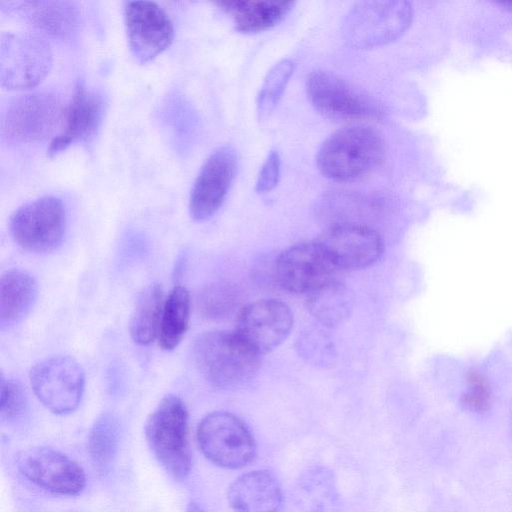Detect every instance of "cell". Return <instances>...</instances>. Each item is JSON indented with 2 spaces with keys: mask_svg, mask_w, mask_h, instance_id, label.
Masks as SVG:
<instances>
[{
  "mask_svg": "<svg viewBox=\"0 0 512 512\" xmlns=\"http://www.w3.org/2000/svg\"><path fill=\"white\" fill-rule=\"evenodd\" d=\"M385 154V140L379 131L368 126H352L330 135L320 146L316 162L326 178L348 182L373 171Z\"/></svg>",
  "mask_w": 512,
  "mask_h": 512,
  "instance_id": "obj_1",
  "label": "cell"
},
{
  "mask_svg": "<svg viewBox=\"0 0 512 512\" xmlns=\"http://www.w3.org/2000/svg\"><path fill=\"white\" fill-rule=\"evenodd\" d=\"M195 364L213 386L230 389L242 386L257 372L260 355L235 332L210 331L193 345Z\"/></svg>",
  "mask_w": 512,
  "mask_h": 512,
  "instance_id": "obj_2",
  "label": "cell"
},
{
  "mask_svg": "<svg viewBox=\"0 0 512 512\" xmlns=\"http://www.w3.org/2000/svg\"><path fill=\"white\" fill-rule=\"evenodd\" d=\"M145 437L165 471L174 479H185L191 468V453L188 411L180 397L167 395L162 398L146 421Z\"/></svg>",
  "mask_w": 512,
  "mask_h": 512,
  "instance_id": "obj_3",
  "label": "cell"
},
{
  "mask_svg": "<svg viewBox=\"0 0 512 512\" xmlns=\"http://www.w3.org/2000/svg\"><path fill=\"white\" fill-rule=\"evenodd\" d=\"M411 20L412 8L406 1H361L345 15L342 32L350 46L374 48L401 36Z\"/></svg>",
  "mask_w": 512,
  "mask_h": 512,
  "instance_id": "obj_4",
  "label": "cell"
},
{
  "mask_svg": "<svg viewBox=\"0 0 512 512\" xmlns=\"http://www.w3.org/2000/svg\"><path fill=\"white\" fill-rule=\"evenodd\" d=\"M197 442L209 461L227 469L248 465L257 453L256 442L248 426L226 411L209 413L200 421Z\"/></svg>",
  "mask_w": 512,
  "mask_h": 512,
  "instance_id": "obj_5",
  "label": "cell"
},
{
  "mask_svg": "<svg viewBox=\"0 0 512 512\" xmlns=\"http://www.w3.org/2000/svg\"><path fill=\"white\" fill-rule=\"evenodd\" d=\"M52 50L41 35L29 32L3 34L0 41V82L9 90L37 86L52 66Z\"/></svg>",
  "mask_w": 512,
  "mask_h": 512,
  "instance_id": "obj_6",
  "label": "cell"
},
{
  "mask_svg": "<svg viewBox=\"0 0 512 512\" xmlns=\"http://www.w3.org/2000/svg\"><path fill=\"white\" fill-rule=\"evenodd\" d=\"M306 91L314 108L331 119H377L383 115L374 99L332 72L317 70L310 73Z\"/></svg>",
  "mask_w": 512,
  "mask_h": 512,
  "instance_id": "obj_7",
  "label": "cell"
},
{
  "mask_svg": "<svg viewBox=\"0 0 512 512\" xmlns=\"http://www.w3.org/2000/svg\"><path fill=\"white\" fill-rule=\"evenodd\" d=\"M10 233L14 241L31 253H48L63 241L66 212L62 201L45 196L31 201L11 216Z\"/></svg>",
  "mask_w": 512,
  "mask_h": 512,
  "instance_id": "obj_8",
  "label": "cell"
},
{
  "mask_svg": "<svg viewBox=\"0 0 512 512\" xmlns=\"http://www.w3.org/2000/svg\"><path fill=\"white\" fill-rule=\"evenodd\" d=\"M30 383L39 401L52 413L66 415L80 404L85 376L80 364L69 356H54L36 363Z\"/></svg>",
  "mask_w": 512,
  "mask_h": 512,
  "instance_id": "obj_9",
  "label": "cell"
},
{
  "mask_svg": "<svg viewBox=\"0 0 512 512\" xmlns=\"http://www.w3.org/2000/svg\"><path fill=\"white\" fill-rule=\"evenodd\" d=\"M63 114L64 109L54 94L26 93L8 104L1 117V131L11 141L41 142L53 133Z\"/></svg>",
  "mask_w": 512,
  "mask_h": 512,
  "instance_id": "obj_10",
  "label": "cell"
},
{
  "mask_svg": "<svg viewBox=\"0 0 512 512\" xmlns=\"http://www.w3.org/2000/svg\"><path fill=\"white\" fill-rule=\"evenodd\" d=\"M17 467L28 481L52 494L78 495L86 484L81 466L49 447H31L21 451Z\"/></svg>",
  "mask_w": 512,
  "mask_h": 512,
  "instance_id": "obj_11",
  "label": "cell"
},
{
  "mask_svg": "<svg viewBox=\"0 0 512 512\" xmlns=\"http://www.w3.org/2000/svg\"><path fill=\"white\" fill-rule=\"evenodd\" d=\"M293 315L289 307L278 300H259L243 307L234 331L259 355L277 348L289 335Z\"/></svg>",
  "mask_w": 512,
  "mask_h": 512,
  "instance_id": "obj_12",
  "label": "cell"
},
{
  "mask_svg": "<svg viewBox=\"0 0 512 512\" xmlns=\"http://www.w3.org/2000/svg\"><path fill=\"white\" fill-rule=\"evenodd\" d=\"M316 242L335 268L360 269L374 264L384 252L381 236L357 223H338Z\"/></svg>",
  "mask_w": 512,
  "mask_h": 512,
  "instance_id": "obj_13",
  "label": "cell"
},
{
  "mask_svg": "<svg viewBox=\"0 0 512 512\" xmlns=\"http://www.w3.org/2000/svg\"><path fill=\"white\" fill-rule=\"evenodd\" d=\"M125 25L130 51L140 63L153 60L173 40V24L168 14L155 2H128Z\"/></svg>",
  "mask_w": 512,
  "mask_h": 512,
  "instance_id": "obj_14",
  "label": "cell"
},
{
  "mask_svg": "<svg viewBox=\"0 0 512 512\" xmlns=\"http://www.w3.org/2000/svg\"><path fill=\"white\" fill-rule=\"evenodd\" d=\"M237 169V154L231 146L214 151L201 167L191 190L189 210L196 221L212 217L223 204Z\"/></svg>",
  "mask_w": 512,
  "mask_h": 512,
  "instance_id": "obj_15",
  "label": "cell"
},
{
  "mask_svg": "<svg viewBox=\"0 0 512 512\" xmlns=\"http://www.w3.org/2000/svg\"><path fill=\"white\" fill-rule=\"evenodd\" d=\"M335 269L315 241L300 243L283 251L276 259L274 273L283 289L308 294L333 279Z\"/></svg>",
  "mask_w": 512,
  "mask_h": 512,
  "instance_id": "obj_16",
  "label": "cell"
},
{
  "mask_svg": "<svg viewBox=\"0 0 512 512\" xmlns=\"http://www.w3.org/2000/svg\"><path fill=\"white\" fill-rule=\"evenodd\" d=\"M104 112L102 94L89 89L82 82L78 83L70 103L64 109L63 128L50 143L49 155H56L72 144L93 139L102 123Z\"/></svg>",
  "mask_w": 512,
  "mask_h": 512,
  "instance_id": "obj_17",
  "label": "cell"
},
{
  "mask_svg": "<svg viewBox=\"0 0 512 512\" xmlns=\"http://www.w3.org/2000/svg\"><path fill=\"white\" fill-rule=\"evenodd\" d=\"M0 7L6 14L53 37L68 38L79 26V10L71 1H1Z\"/></svg>",
  "mask_w": 512,
  "mask_h": 512,
  "instance_id": "obj_18",
  "label": "cell"
},
{
  "mask_svg": "<svg viewBox=\"0 0 512 512\" xmlns=\"http://www.w3.org/2000/svg\"><path fill=\"white\" fill-rule=\"evenodd\" d=\"M227 499L236 512H279L283 506L281 486L267 470L239 476L229 486Z\"/></svg>",
  "mask_w": 512,
  "mask_h": 512,
  "instance_id": "obj_19",
  "label": "cell"
},
{
  "mask_svg": "<svg viewBox=\"0 0 512 512\" xmlns=\"http://www.w3.org/2000/svg\"><path fill=\"white\" fill-rule=\"evenodd\" d=\"M292 495L302 512H336L340 504L335 474L321 465L307 468L299 475Z\"/></svg>",
  "mask_w": 512,
  "mask_h": 512,
  "instance_id": "obj_20",
  "label": "cell"
},
{
  "mask_svg": "<svg viewBox=\"0 0 512 512\" xmlns=\"http://www.w3.org/2000/svg\"><path fill=\"white\" fill-rule=\"evenodd\" d=\"M38 286L34 277L25 270L6 271L0 280V326L6 329L19 323L34 306Z\"/></svg>",
  "mask_w": 512,
  "mask_h": 512,
  "instance_id": "obj_21",
  "label": "cell"
},
{
  "mask_svg": "<svg viewBox=\"0 0 512 512\" xmlns=\"http://www.w3.org/2000/svg\"><path fill=\"white\" fill-rule=\"evenodd\" d=\"M215 4L231 16L242 33H258L276 26L293 7L291 1L226 0Z\"/></svg>",
  "mask_w": 512,
  "mask_h": 512,
  "instance_id": "obj_22",
  "label": "cell"
},
{
  "mask_svg": "<svg viewBox=\"0 0 512 512\" xmlns=\"http://www.w3.org/2000/svg\"><path fill=\"white\" fill-rule=\"evenodd\" d=\"M307 308L324 326H337L351 314L353 296L344 284L331 279L307 294Z\"/></svg>",
  "mask_w": 512,
  "mask_h": 512,
  "instance_id": "obj_23",
  "label": "cell"
},
{
  "mask_svg": "<svg viewBox=\"0 0 512 512\" xmlns=\"http://www.w3.org/2000/svg\"><path fill=\"white\" fill-rule=\"evenodd\" d=\"M162 286L153 283L139 295L130 319V335L139 345H148L159 335L164 308Z\"/></svg>",
  "mask_w": 512,
  "mask_h": 512,
  "instance_id": "obj_24",
  "label": "cell"
},
{
  "mask_svg": "<svg viewBox=\"0 0 512 512\" xmlns=\"http://www.w3.org/2000/svg\"><path fill=\"white\" fill-rule=\"evenodd\" d=\"M191 313V300L188 290L175 286L165 299L160 331L159 345L163 350L175 349L185 336Z\"/></svg>",
  "mask_w": 512,
  "mask_h": 512,
  "instance_id": "obj_25",
  "label": "cell"
},
{
  "mask_svg": "<svg viewBox=\"0 0 512 512\" xmlns=\"http://www.w3.org/2000/svg\"><path fill=\"white\" fill-rule=\"evenodd\" d=\"M120 442V426L115 416L104 413L93 424L88 437L90 457L99 468L109 466L115 459Z\"/></svg>",
  "mask_w": 512,
  "mask_h": 512,
  "instance_id": "obj_26",
  "label": "cell"
},
{
  "mask_svg": "<svg viewBox=\"0 0 512 512\" xmlns=\"http://www.w3.org/2000/svg\"><path fill=\"white\" fill-rule=\"evenodd\" d=\"M162 114L174 144L181 151L188 149L195 132V115L188 102L180 95H171L164 103Z\"/></svg>",
  "mask_w": 512,
  "mask_h": 512,
  "instance_id": "obj_27",
  "label": "cell"
},
{
  "mask_svg": "<svg viewBox=\"0 0 512 512\" xmlns=\"http://www.w3.org/2000/svg\"><path fill=\"white\" fill-rule=\"evenodd\" d=\"M295 64L284 59L275 64L267 73L257 99L259 120H265L274 110L294 71Z\"/></svg>",
  "mask_w": 512,
  "mask_h": 512,
  "instance_id": "obj_28",
  "label": "cell"
},
{
  "mask_svg": "<svg viewBox=\"0 0 512 512\" xmlns=\"http://www.w3.org/2000/svg\"><path fill=\"white\" fill-rule=\"evenodd\" d=\"M198 306L204 317L222 319L229 316L237 306V295L227 284H212L201 292Z\"/></svg>",
  "mask_w": 512,
  "mask_h": 512,
  "instance_id": "obj_29",
  "label": "cell"
},
{
  "mask_svg": "<svg viewBox=\"0 0 512 512\" xmlns=\"http://www.w3.org/2000/svg\"><path fill=\"white\" fill-rule=\"evenodd\" d=\"M297 349L301 357L315 366L331 365L336 357L332 341L319 329L304 332L298 339Z\"/></svg>",
  "mask_w": 512,
  "mask_h": 512,
  "instance_id": "obj_30",
  "label": "cell"
},
{
  "mask_svg": "<svg viewBox=\"0 0 512 512\" xmlns=\"http://www.w3.org/2000/svg\"><path fill=\"white\" fill-rule=\"evenodd\" d=\"M467 381V390L461 399L463 406L475 413L487 412L492 404V391L488 380L479 371L472 370Z\"/></svg>",
  "mask_w": 512,
  "mask_h": 512,
  "instance_id": "obj_31",
  "label": "cell"
},
{
  "mask_svg": "<svg viewBox=\"0 0 512 512\" xmlns=\"http://www.w3.org/2000/svg\"><path fill=\"white\" fill-rule=\"evenodd\" d=\"M0 411L7 420L22 415L27 406L26 394L21 384L10 377L1 375L0 380Z\"/></svg>",
  "mask_w": 512,
  "mask_h": 512,
  "instance_id": "obj_32",
  "label": "cell"
},
{
  "mask_svg": "<svg viewBox=\"0 0 512 512\" xmlns=\"http://www.w3.org/2000/svg\"><path fill=\"white\" fill-rule=\"evenodd\" d=\"M280 175V157L277 151H271L263 163L256 182V191L266 193L278 183Z\"/></svg>",
  "mask_w": 512,
  "mask_h": 512,
  "instance_id": "obj_33",
  "label": "cell"
},
{
  "mask_svg": "<svg viewBox=\"0 0 512 512\" xmlns=\"http://www.w3.org/2000/svg\"><path fill=\"white\" fill-rule=\"evenodd\" d=\"M186 512H205V510L199 503L190 501L186 507Z\"/></svg>",
  "mask_w": 512,
  "mask_h": 512,
  "instance_id": "obj_34",
  "label": "cell"
}]
</instances>
